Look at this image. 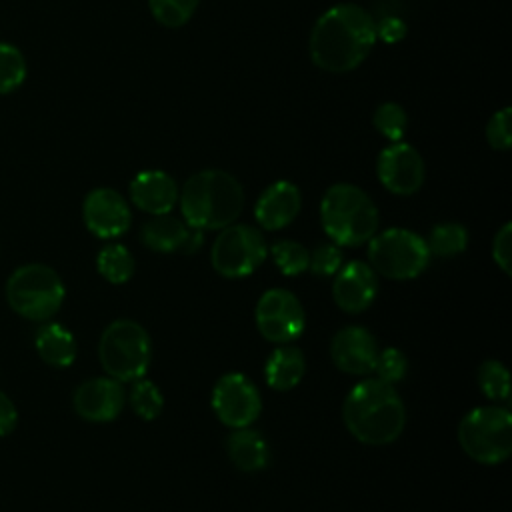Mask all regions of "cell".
Listing matches in <instances>:
<instances>
[{"instance_id": "25", "label": "cell", "mask_w": 512, "mask_h": 512, "mask_svg": "<svg viewBox=\"0 0 512 512\" xmlns=\"http://www.w3.org/2000/svg\"><path fill=\"white\" fill-rule=\"evenodd\" d=\"M372 126L388 142H400L408 128V114L398 102H382L372 114Z\"/></svg>"}, {"instance_id": "18", "label": "cell", "mask_w": 512, "mask_h": 512, "mask_svg": "<svg viewBox=\"0 0 512 512\" xmlns=\"http://www.w3.org/2000/svg\"><path fill=\"white\" fill-rule=\"evenodd\" d=\"M300 208V188L290 180H276L258 196L254 204V218L264 230H282L296 220Z\"/></svg>"}, {"instance_id": "24", "label": "cell", "mask_w": 512, "mask_h": 512, "mask_svg": "<svg viewBox=\"0 0 512 512\" xmlns=\"http://www.w3.org/2000/svg\"><path fill=\"white\" fill-rule=\"evenodd\" d=\"M96 268L110 284H124L134 274V256L122 244H108L98 252Z\"/></svg>"}, {"instance_id": "15", "label": "cell", "mask_w": 512, "mask_h": 512, "mask_svg": "<svg viewBox=\"0 0 512 512\" xmlns=\"http://www.w3.org/2000/svg\"><path fill=\"white\" fill-rule=\"evenodd\" d=\"M378 294V274L370 264L352 260L342 264L334 274L332 296L340 310L348 314L364 312Z\"/></svg>"}, {"instance_id": "28", "label": "cell", "mask_w": 512, "mask_h": 512, "mask_svg": "<svg viewBox=\"0 0 512 512\" xmlns=\"http://www.w3.org/2000/svg\"><path fill=\"white\" fill-rule=\"evenodd\" d=\"M200 0H148V8L164 28H180L194 16Z\"/></svg>"}, {"instance_id": "23", "label": "cell", "mask_w": 512, "mask_h": 512, "mask_svg": "<svg viewBox=\"0 0 512 512\" xmlns=\"http://www.w3.org/2000/svg\"><path fill=\"white\" fill-rule=\"evenodd\" d=\"M424 240H426L430 256L452 258L466 250L468 230L458 222H440L430 230L428 238H424Z\"/></svg>"}, {"instance_id": "27", "label": "cell", "mask_w": 512, "mask_h": 512, "mask_svg": "<svg viewBox=\"0 0 512 512\" xmlns=\"http://www.w3.org/2000/svg\"><path fill=\"white\" fill-rule=\"evenodd\" d=\"M268 250L272 254V260H274L276 268L284 276H298V274L308 270L310 252L300 242H296V240H278Z\"/></svg>"}, {"instance_id": "31", "label": "cell", "mask_w": 512, "mask_h": 512, "mask_svg": "<svg viewBox=\"0 0 512 512\" xmlns=\"http://www.w3.org/2000/svg\"><path fill=\"white\" fill-rule=\"evenodd\" d=\"M512 108L502 106L486 122V142L490 148L506 152L512 146Z\"/></svg>"}, {"instance_id": "13", "label": "cell", "mask_w": 512, "mask_h": 512, "mask_svg": "<svg viewBox=\"0 0 512 512\" xmlns=\"http://www.w3.org/2000/svg\"><path fill=\"white\" fill-rule=\"evenodd\" d=\"M82 218L86 228L104 240L122 236L132 222L128 200L114 188H94L86 194L82 204Z\"/></svg>"}, {"instance_id": "3", "label": "cell", "mask_w": 512, "mask_h": 512, "mask_svg": "<svg viewBox=\"0 0 512 512\" xmlns=\"http://www.w3.org/2000/svg\"><path fill=\"white\" fill-rule=\"evenodd\" d=\"M178 206L186 224L200 230H222L242 214L244 188L230 172L206 168L184 182Z\"/></svg>"}, {"instance_id": "30", "label": "cell", "mask_w": 512, "mask_h": 512, "mask_svg": "<svg viewBox=\"0 0 512 512\" xmlns=\"http://www.w3.org/2000/svg\"><path fill=\"white\" fill-rule=\"evenodd\" d=\"M26 78V60L22 52L6 42H0V94L14 92Z\"/></svg>"}, {"instance_id": "20", "label": "cell", "mask_w": 512, "mask_h": 512, "mask_svg": "<svg viewBox=\"0 0 512 512\" xmlns=\"http://www.w3.org/2000/svg\"><path fill=\"white\" fill-rule=\"evenodd\" d=\"M304 370H306V362H304L302 350L292 344H280L278 348L272 350V354L266 360V366H264L266 384L278 392L292 390L302 380Z\"/></svg>"}, {"instance_id": "29", "label": "cell", "mask_w": 512, "mask_h": 512, "mask_svg": "<svg viewBox=\"0 0 512 512\" xmlns=\"http://www.w3.org/2000/svg\"><path fill=\"white\" fill-rule=\"evenodd\" d=\"M478 386L486 398L502 402L510 398V374L498 360H486L478 368Z\"/></svg>"}, {"instance_id": "14", "label": "cell", "mask_w": 512, "mask_h": 512, "mask_svg": "<svg viewBox=\"0 0 512 512\" xmlns=\"http://www.w3.org/2000/svg\"><path fill=\"white\" fill-rule=\"evenodd\" d=\"M140 240L146 248L160 254H194L204 242V230L184 222V218L168 214L152 216L140 228Z\"/></svg>"}, {"instance_id": "16", "label": "cell", "mask_w": 512, "mask_h": 512, "mask_svg": "<svg viewBox=\"0 0 512 512\" xmlns=\"http://www.w3.org/2000/svg\"><path fill=\"white\" fill-rule=\"evenodd\" d=\"M378 342L364 326H344L330 342V358L334 366L346 374L364 376L374 370Z\"/></svg>"}, {"instance_id": "11", "label": "cell", "mask_w": 512, "mask_h": 512, "mask_svg": "<svg viewBox=\"0 0 512 512\" xmlns=\"http://www.w3.org/2000/svg\"><path fill=\"white\" fill-rule=\"evenodd\" d=\"M216 418L230 428L250 426L262 410V398L256 384L242 372L220 376L210 396Z\"/></svg>"}, {"instance_id": "19", "label": "cell", "mask_w": 512, "mask_h": 512, "mask_svg": "<svg viewBox=\"0 0 512 512\" xmlns=\"http://www.w3.org/2000/svg\"><path fill=\"white\" fill-rule=\"evenodd\" d=\"M130 202L150 216L168 214L178 204L180 188L164 170H142L128 186Z\"/></svg>"}, {"instance_id": "1", "label": "cell", "mask_w": 512, "mask_h": 512, "mask_svg": "<svg viewBox=\"0 0 512 512\" xmlns=\"http://www.w3.org/2000/svg\"><path fill=\"white\" fill-rule=\"evenodd\" d=\"M372 14L360 4L340 2L324 10L308 38L310 60L316 68L332 74L356 70L376 44Z\"/></svg>"}, {"instance_id": "5", "label": "cell", "mask_w": 512, "mask_h": 512, "mask_svg": "<svg viewBox=\"0 0 512 512\" xmlns=\"http://www.w3.org/2000/svg\"><path fill=\"white\" fill-rule=\"evenodd\" d=\"M98 358L104 372L118 382L144 378L152 360L150 336L134 320H114L100 336Z\"/></svg>"}, {"instance_id": "10", "label": "cell", "mask_w": 512, "mask_h": 512, "mask_svg": "<svg viewBox=\"0 0 512 512\" xmlns=\"http://www.w3.org/2000/svg\"><path fill=\"white\" fill-rule=\"evenodd\" d=\"M258 332L274 344L294 342L306 326V314L300 300L286 288L266 290L256 304Z\"/></svg>"}, {"instance_id": "35", "label": "cell", "mask_w": 512, "mask_h": 512, "mask_svg": "<svg viewBox=\"0 0 512 512\" xmlns=\"http://www.w3.org/2000/svg\"><path fill=\"white\" fill-rule=\"evenodd\" d=\"M374 26H376V40H382L386 44H396L404 40L408 32L404 18L396 14H388V16H382L380 20H374Z\"/></svg>"}, {"instance_id": "12", "label": "cell", "mask_w": 512, "mask_h": 512, "mask_svg": "<svg viewBox=\"0 0 512 512\" xmlns=\"http://www.w3.org/2000/svg\"><path fill=\"white\" fill-rule=\"evenodd\" d=\"M378 182L396 196L416 194L426 178L422 154L408 142H390L376 158Z\"/></svg>"}, {"instance_id": "17", "label": "cell", "mask_w": 512, "mask_h": 512, "mask_svg": "<svg viewBox=\"0 0 512 512\" xmlns=\"http://www.w3.org/2000/svg\"><path fill=\"white\" fill-rule=\"evenodd\" d=\"M74 410L88 422H110L118 418L126 404L122 382L114 378H90L74 392Z\"/></svg>"}, {"instance_id": "32", "label": "cell", "mask_w": 512, "mask_h": 512, "mask_svg": "<svg viewBox=\"0 0 512 512\" xmlns=\"http://www.w3.org/2000/svg\"><path fill=\"white\" fill-rule=\"evenodd\" d=\"M372 372L376 374V378H380L388 384H394V382H400L406 376L408 360H406L404 352H400L398 348L388 346L384 350H378Z\"/></svg>"}, {"instance_id": "33", "label": "cell", "mask_w": 512, "mask_h": 512, "mask_svg": "<svg viewBox=\"0 0 512 512\" xmlns=\"http://www.w3.org/2000/svg\"><path fill=\"white\" fill-rule=\"evenodd\" d=\"M342 260L344 258H342L340 246L334 242H324L310 252L308 270L316 276H334L342 266Z\"/></svg>"}, {"instance_id": "36", "label": "cell", "mask_w": 512, "mask_h": 512, "mask_svg": "<svg viewBox=\"0 0 512 512\" xmlns=\"http://www.w3.org/2000/svg\"><path fill=\"white\" fill-rule=\"evenodd\" d=\"M16 422H18V412L14 402L4 392H0V436L10 434L16 428Z\"/></svg>"}, {"instance_id": "6", "label": "cell", "mask_w": 512, "mask_h": 512, "mask_svg": "<svg viewBox=\"0 0 512 512\" xmlns=\"http://www.w3.org/2000/svg\"><path fill=\"white\" fill-rule=\"evenodd\" d=\"M458 444L480 464H500L512 452V414L504 406L472 408L458 424Z\"/></svg>"}, {"instance_id": "21", "label": "cell", "mask_w": 512, "mask_h": 512, "mask_svg": "<svg viewBox=\"0 0 512 512\" xmlns=\"http://www.w3.org/2000/svg\"><path fill=\"white\" fill-rule=\"evenodd\" d=\"M232 464L242 472H258L266 468L270 450L264 436L252 428H234L226 442Z\"/></svg>"}, {"instance_id": "9", "label": "cell", "mask_w": 512, "mask_h": 512, "mask_svg": "<svg viewBox=\"0 0 512 512\" xmlns=\"http://www.w3.org/2000/svg\"><path fill=\"white\" fill-rule=\"evenodd\" d=\"M268 256L264 234L250 224H230L212 242L210 260L224 278H244L252 274Z\"/></svg>"}, {"instance_id": "7", "label": "cell", "mask_w": 512, "mask_h": 512, "mask_svg": "<svg viewBox=\"0 0 512 512\" xmlns=\"http://www.w3.org/2000/svg\"><path fill=\"white\" fill-rule=\"evenodd\" d=\"M66 296L64 284L56 270L46 264H26L12 272L6 284V300L10 308L28 320H50L62 306Z\"/></svg>"}, {"instance_id": "22", "label": "cell", "mask_w": 512, "mask_h": 512, "mask_svg": "<svg viewBox=\"0 0 512 512\" xmlns=\"http://www.w3.org/2000/svg\"><path fill=\"white\" fill-rule=\"evenodd\" d=\"M34 346L40 358L56 368H66L76 358V340L72 332L56 322L38 328L34 336Z\"/></svg>"}, {"instance_id": "4", "label": "cell", "mask_w": 512, "mask_h": 512, "mask_svg": "<svg viewBox=\"0 0 512 512\" xmlns=\"http://www.w3.org/2000/svg\"><path fill=\"white\" fill-rule=\"evenodd\" d=\"M320 222L338 246H362L378 232V208L356 184L338 182L326 188L320 200Z\"/></svg>"}, {"instance_id": "26", "label": "cell", "mask_w": 512, "mask_h": 512, "mask_svg": "<svg viewBox=\"0 0 512 512\" xmlns=\"http://www.w3.org/2000/svg\"><path fill=\"white\" fill-rule=\"evenodd\" d=\"M128 402L134 414L140 416L142 420L158 418L164 408V396L160 388L146 378H138L132 382V388L128 392Z\"/></svg>"}, {"instance_id": "8", "label": "cell", "mask_w": 512, "mask_h": 512, "mask_svg": "<svg viewBox=\"0 0 512 512\" xmlns=\"http://www.w3.org/2000/svg\"><path fill=\"white\" fill-rule=\"evenodd\" d=\"M370 268L390 280H412L420 276L430 252L426 240L408 228H386L368 240Z\"/></svg>"}, {"instance_id": "2", "label": "cell", "mask_w": 512, "mask_h": 512, "mask_svg": "<svg viewBox=\"0 0 512 512\" xmlns=\"http://www.w3.org/2000/svg\"><path fill=\"white\" fill-rule=\"evenodd\" d=\"M342 420L358 442L384 446L402 434L406 410L394 384L374 376L350 388L342 404Z\"/></svg>"}, {"instance_id": "34", "label": "cell", "mask_w": 512, "mask_h": 512, "mask_svg": "<svg viewBox=\"0 0 512 512\" xmlns=\"http://www.w3.org/2000/svg\"><path fill=\"white\" fill-rule=\"evenodd\" d=\"M492 258L496 266L504 272L510 274V262H512V224L506 222L494 236L492 240Z\"/></svg>"}]
</instances>
